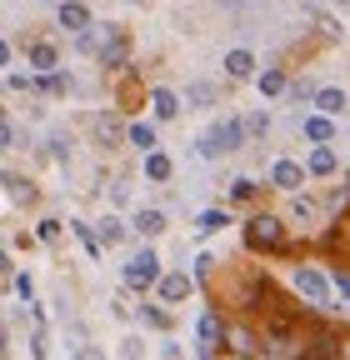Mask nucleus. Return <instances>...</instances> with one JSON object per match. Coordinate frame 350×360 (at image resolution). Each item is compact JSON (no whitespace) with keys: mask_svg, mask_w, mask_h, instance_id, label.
Returning a JSON list of instances; mask_svg holds the SVG:
<instances>
[{"mask_svg":"<svg viewBox=\"0 0 350 360\" xmlns=\"http://www.w3.org/2000/svg\"><path fill=\"white\" fill-rule=\"evenodd\" d=\"M245 245L250 250H285V225L276 215H266V210H255L245 220Z\"/></svg>","mask_w":350,"mask_h":360,"instance_id":"1","label":"nucleus"},{"mask_svg":"<svg viewBox=\"0 0 350 360\" xmlns=\"http://www.w3.org/2000/svg\"><path fill=\"white\" fill-rule=\"evenodd\" d=\"M240 141H245V120H221L215 130L200 135V155H205V160L231 155V150H240Z\"/></svg>","mask_w":350,"mask_h":360,"instance_id":"2","label":"nucleus"},{"mask_svg":"<svg viewBox=\"0 0 350 360\" xmlns=\"http://www.w3.org/2000/svg\"><path fill=\"white\" fill-rule=\"evenodd\" d=\"M295 295H305L311 310H325L330 305V281L320 270H311V265H295Z\"/></svg>","mask_w":350,"mask_h":360,"instance_id":"3","label":"nucleus"},{"mask_svg":"<svg viewBox=\"0 0 350 360\" xmlns=\"http://www.w3.org/2000/svg\"><path fill=\"white\" fill-rule=\"evenodd\" d=\"M125 285H130V290H150V285H160V260H155V250L130 255V265H125Z\"/></svg>","mask_w":350,"mask_h":360,"instance_id":"4","label":"nucleus"},{"mask_svg":"<svg viewBox=\"0 0 350 360\" xmlns=\"http://www.w3.org/2000/svg\"><path fill=\"white\" fill-rule=\"evenodd\" d=\"M221 335H226V326H221V315H215V310H205L200 315V326H195V355L200 360H221V350H215V345H221Z\"/></svg>","mask_w":350,"mask_h":360,"instance_id":"5","label":"nucleus"},{"mask_svg":"<svg viewBox=\"0 0 350 360\" xmlns=\"http://www.w3.org/2000/svg\"><path fill=\"white\" fill-rule=\"evenodd\" d=\"M125 56H130V40H125V30L105 25V45H101V65H105V70H125Z\"/></svg>","mask_w":350,"mask_h":360,"instance_id":"6","label":"nucleus"},{"mask_svg":"<svg viewBox=\"0 0 350 360\" xmlns=\"http://www.w3.org/2000/svg\"><path fill=\"white\" fill-rule=\"evenodd\" d=\"M305 175H311V170H300L295 160H276V165H271V186H276V191H290V195H295V191L305 186Z\"/></svg>","mask_w":350,"mask_h":360,"instance_id":"7","label":"nucleus"},{"mask_svg":"<svg viewBox=\"0 0 350 360\" xmlns=\"http://www.w3.org/2000/svg\"><path fill=\"white\" fill-rule=\"evenodd\" d=\"M155 290H160V300H165V305H181V300L190 295V276H186V270H170V276H160V285H155Z\"/></svg>","mask_w":350,"mask_h":360,"instance_id":"8","label":"nucleus"},{"mask_svg":"<svg viewBox=\"0 0 350 360\" xmlns=\"http://www.w3.org/2000/svg\"><path fill=\"white\" fill-rule=\"evenodd\" d=\"M56 25H60V30L85 35V30H91V11H85L80 0H65V6H60V15H56Z\"/></svg>","mask_w":350,"mask_h":360,"instance_id":"9","label":"nucleus"},{"mask_svg":"<svg viewBox=\"0 0 350 360\" xmlns=\"http://www.w3.org/2000/svg\"><path fill=\"white\" fill-rule=\"evenodd\" d=\"M125 135H130V125H120L115 115H96V141H101L105 150H115V146L125 141Z\"/></svg>","mask_w":350,"mask_h":360,"instance_id":"10","label":"nucleus"},{"mask_svg":"<svg viewBox=\"0 0 350 360\" xmlns=\"http://www.w3.org/2000/svg\"><path fill=\"white\" fill-rule=\"evenodd\" d=\"M30 65H35L40 75H56V65H60L56 45H51V40H35V45H30Z\"/></svg>","mask_w":350,"mask_h":360,"instance_id":"11","label":"nucleus"},{"mask_svg":"<svg viewBox=\"0 0 350 360\" xmlns=\"http://www.w3.org/2000/svg\"><path fill=\"white\" fill-rule=\"evenodd\" d=\"M295 360H340V345H335V335H316Z\"/></svg>","mask_w":350,"mask_h":360,"instance_id":"12","label":"nucleus"},{"mask_svg":"<svg viewBox=\"0 0 350 360\" xmlns=\"http://www.w3.org/2000/svg\"><path fill=\"white\" fill-rule=\"evenodd\" d=\"M300 130H305V141H316V146H330V141H335V125H330V115H311Z\"/></svg>","mask_w":350,"mask_h":360,"instance_id":"13","label":"nucleus"},{"mask_svg":"<svg viewBox=\"0 0 350 360\" xmlns=\"http://www.w3.org/2000/svg\"><path fill=\"white\" fill-rule=\"evenodd\" d=\"M226 75H231V80L255 75V56H250V51H231V56H226Z\"/></svg>","mask_w":350,"mask_h":360,"instance_id":"14","label":"nucleus"},{"mask_svg":"<svg viewBox=\"0 0 350 360\" xmlns=\"http://www.w3.org/2000/svg\"><path fill=\"white\" fill-rule=\"evenodd\" d=\"M316 110H320V115H345V90L325 85L320 96H316Z\"/></svg>","mask_w":350,"mask_h":360,"instance_id":"15","label":"nucleus"},{"mask_svg":"<svg viewBox=\"0 0 350 360\" xmlns=\"http://www.w3.org/2000/svg\"><path fill=\"white\" fill-rule=\"evenodd\" d=\"M125 146H136L141 155H155V130L136 120V125H130V135H125Z\"/></svg>","mask_w":350,"mask_h":360,"instance_id":"16","label":"nucleus"},{"mask_svg":"<svg viewBox=\"0 0 350 360\" xmlns=\"http://www.w3.org/2000/svg\"><path fill=\"white\" fill-rule=\"evenodd\" d=\"M305 170H311V175H335V150L330 146H316L311 160H305Z\"/></svg>","mask_w":350,"mask_h":360,"instance_id":"17","label":"nucleus"},{"mask_svg":"<svg viewBox=\"0 0 350 360\" xmlns=\"http://www.w3.org/2000/svg\"><path fill=\"white\" fill-rule=\"evenodd\" d=\"M6 195L20 200V205H35V186H30V180H20V175H6Z\"/></svg>","mask_w":350,"mask_h":360,"instance_id":"18","label":"nucleus"},{"mask_svg":"<svg viewBox=\"0 0 350 360\" xmlns=\"http://www.w3.org/2000/svg\"><path fill=\"white\" fill-rule=\"evenodd\" d=\"M285 90H290L285 70H260V96H285Z\"/></svg>","mask_w":350,"mask_h":360,"instance_id":"19","label":"nucleus"},{"mask_svg":"<svg viewBox=\"0 0 350 360\" xmlns=\"http://www.w3.org/2000/svg\"><path fill=\"white\" fill-rule=\"evenodd\" d=\"M150 105H155V115H160V120H170L175 110H181V101H175V90H150Z\"/></svg>","mask_w":350,"mask_h":360,"instance_id":"20","label":"nucleus"},{"mask_svg":"<svg viewBox=\"0 0 350 360\" xmlns=\"http://www.w3.org/2000/svg\"><path fill=\"white\" fill-rule=\"evenodd\" d=\"M136 231H141L145 240L160 236V231H165V215H160V210H141V215H136Z\"/></svg>","mask_w":350,"mask_h":360,"instance_id":"21","label":"nucleus"},{"mask_svg":"<svg viewBox=\"0 0 350 360\" xmlns=\"http://www.w3.org/2000/svg\"><path fill=\"white\" fill-rule=\"evenodd\" d=\"M226 225H231L226 210H205V215L195 220V231H200V236H215V231H226Z\"/></svg>","mask_w":350,"mask_h":360,"instance_id":"22","label":"nucleus"},{"mask_svg":"<svg viewBox=\"0 0 350 360\" xmlns=\"http://www.w3.org/2000/svg\"><path fill=\"white\" fill-rule=\"evenodd\" d=\"M145 180L150 186H160V180H170V160L155 150V155H145Z\"/></svg>","mask_w":350,"mask_h":360,"instance_id":"23","label":"nucleus"},{"mask_svg":"<svg viewBox=\"0 0 350 360\" xmlns=\"http://www.w3.org/2000/svg\"><path fill=\"white\" fill-rule=\"evenodd\" d=\"M231 350H235V355H260V345H255L250 330H231Z\"/></svg>","mask_w":350,"mask_h":360,"instance_id":"24","label":"nucleus"},{"mask_svg":"<svg viewBox=\"0 0 350 360\" xmlns=\"http://www.w3.org/2000/svg\"><path fill=\"white\" fill-rule=\"evenodd\" d=\"M101 240H105V245H115V240H125V220H115V215H105V220H101Z\"/></svg>","mask_w":350,"mask_h":360,"instance_id":"25","label":"nucleus"},{"mask_svg":"<svg viewBox=\"0 0 350 360\" xmlns=\"http://www.w3.org/2000/svg\"><path fill=\"white\" fill-rule=\"evenodd\" d=\"M75 236H80V245H85V250H91V255L101 260V250H105V240H101V236L91 231V225H75Z\"/></svg>","mask_w":350,"mask_h":360,"instance_id":"26","label":"nucleus"},{"mask_svg":"<svg viewBox=\"0 0 350 360\" xmlns=\"http://www.w3.org/2000/svg\"><path fill=\"white\" fill-rule=\"evenodd\" d=\"M290 215H295L300 225H311V220H316V200H305V195H295V200H290Z\"/></svg>","mask_w":350,"mask_h":360,"instance_id":"27","label":"nucleus"},{"mask_svg":"<svg viewBox=\"0 0 350 360\" xmlns=\"http://www.w3.org/2000/svg\"><path fill=\"white\" fill-rule=\"evenodd\" d=\"M186 96H190L195 105H215V85H205V80H195V85L186 90Z\"/></svg>","mask_w":350,"mask_h":360,"instance_id":"28","label":"nucleus"},{"mask_svg":"<svg viewBox=\"0 0 350 360\" xmlns=\"http://www.w3.org/2000/svg\"><path fill=\"white\" fill-rule=\"evenodd\" d=\"M266 130H271V115L266 110H250L245 115V135H266Z\"/></svg>","mask_w":350,"mask_h":360,"instance_id":"29","label":"nucleus"},{"mask_svg":"<svg viewBox=\"0 0 350 360\" xmlns=\"http://www.w3.org/2000/svg\"><path fill=\"white\" fill-rule=\"evenodd\" d=\"M141 321H145V326H155V330H165V326H170V315H165V310H155V305H141Z\"/></svg>","mask_w":350,"mask_h":360,"instance_id":"30","label":"nucleus"},{"mask_svg":"<svg viewBox=\"0 0 350 360\" xmlns=\"http://www.w3.org/2000/svg\"><path fill=\"white\" fill-rule=\"evenodd\" d=\"M231 195H235V200H250V195H255V180H250V175L231 180Z\"/></svg>","mask_w":350,"mask_h":360,"instance_id":"31","label":"nucleus"},{"mask_svg":"<svg viewBox=\"0 0 350 360\" xmlns=\"http://www.w3.org/2000/svg\"><path fill=\"white\" fill-rule=\"evenodd\" d=\"M290 96H295V101H316V96H320V90H316L311 80H290Z\"/></svg>","mask_w":350,"mask_h":360,"instance_id":"32","label":"nucleus"},{"mask_svg":"<svg viewBox=\"0 0 350 360\" xmlns=\"http://www.w3.org/2000/svg\"><path fill=\"white\" fill-rule=\"evenodd\" d=\"M70 80L65 75H40V90H46V96H60V90H65Z\"/></svg>","mask_w":350,"mask_h":360,"instance_id":"33","label":"nucleus"},{"mask_svg":"<svg viewBox=\"0 0 350 360\" xmlns=\"http://www.w3.org/2000/svg\"><path fill=\"white\" fill-rule=\"evenodd\" d=\"M56 236H60V220H40V231H35V240H46V245H51Z\"/></svg>","mask_w":350,"mask_h":360,"instance_id":"34","label":"nucleus"},{"mask_svg":"<svg viewBox=\"0 0 350 360\" xmlns=\"http://www.w3.org/2000/svg\"><path fill=\"white\" fill-rule=\"evenodd\" d=\"M0 141H6V150H15V146H20V135H15V125H11V120L0 125Z\"/></svg>","mask_w":350,"mask_h":360,"instance_id":"35","label":"nucleus"},{"mask_svg":"<svg viewBox=\"0 0 350 360\" xmlns=\"http://www.w3.org/2000/svg\"><path fill=\"white\" fill-rule=\"evenodd\" d=\"M51 155H56V160H65V155H70V146H65V135H56V141H51Z\"/></svg>","mask_w":350,"mask_h":360,"instance_id":"36","label":"nucleus"},{"mask_svg":"<svg viewBox=\"0 0 350 360\" xmlns=\"http://www.w3.org/2000/svg\"><path fill=\"white\" fill-rule=\"evenodd\" d=\"M11 290H15L20 300H30V276H20V281H11Z\"/></svg>","mask_w":350,"mask_h":360,"instance_id":"37","label":"nucleus"},{"mask_svg":"<svg viewBox=\"0 0 350 360\" xmlns=\"http://www.w3.org/2000/svg\"><path fill=\"white\" fill-rule=\"evenodd\" d=\"M75 360H105L101 350H75Z\"/></svg>","mask_w":350,"mask_h":360,"instance_id":"38","label":"nucleus"},{"mask_svg":"<svg viewBox=\"0 0 350 360\" xmlns=\"http://www.w3.org/2000/svg\"><path fill=\"white\" fill-rule=\"evenodd\" d=\"M335 6H350V0H335Z\"/></svg>","mask_w":350,"mask_h":360,"instance_id":"39","label":"nucleus"},{"mask_svg":"<svg viewBox=\"0 0 350 360\" xmlns=\"http://www.w3.org/2000/svg\"><path fill=\"white\" fill-rule=\"evenodd\" d=\"M51 6H65V0H51Z\"/></svg>","mask_w":350,"mask_h":360,"instance_id":"40","label":"nucleus"}]
</instances>
